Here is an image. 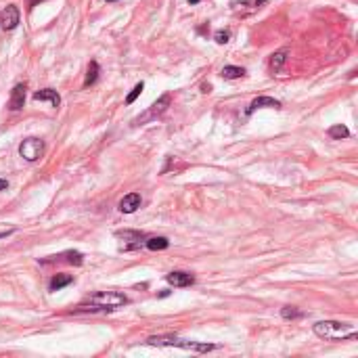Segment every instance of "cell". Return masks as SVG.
<instances>
[{
    "instance_id": "603a6c76",
    "label": "cell",
    "mask_w": 358,
    "mask_h": 358,
    "mask_svg": "<svg viewBox=\"0 0 358 358\" xmlns=\"http://www.w3.org/2000/svg\"><path fill=\"white\" fill-rule=\"evenodd\" d=\"M201 93L203 94H209V93H212V86H209V84H201Z\"/></svg>"
},
{
    "instance_id": "ba28073f",
    "label": "cell",
    "mask_w": 358,
    "mask_h": 358,
    "mask_svg": "<svg viewBox=\"0 0 358 358\" xmlns=\"http://www.w3.org/2000/svg\"><path fill=\"white\" fill-rule=\"evenodd\" d=\"M166 281L174 287H191L195 283V277L191 272H182V270H174L170 275H166Z\"/></svg>"
},
{
    "instance_id": "7402d4cb",
    "label": "cell",
    "mask_w": 358,
    "mask_h": 358,
    "mask_svg": "<svg viewBox=\"0 0 358 358\" xmlns=\"http://www.w3.org/2000/svg\"><path fill=\"white\" fill-rule=\"evenodd\" d=\"M216 42H218V44H226V42L230 40V32H226V30H218L216 32Z\"/></svg>"
},
{
    "instance_id": "9c48e42d",
    "label": "cell",
    "mask_w": 358,
    "mask_h": 358,
    "mask_svg": "<svg viewBox=\"0 0 358 358\" xmlns=\"http://www.w3.org/2000/svg\"><path fill=\"white\" fill-rule=\"evenodd\" d=\"M25 105V84H17L11 93V99H9V109L11 111H19L23 109Z\"/></svg>"
},
{
    "instance_id": "ffe728a7",
    "label": "cell",
    "mask_w": 358,
    "mask_h": 358,
    "mask_svg": "<svg viewBox=\"0 0 358 358\" xmlns=\"http://www.w3.org/2000/svg\"><path fill=\"white\" fill-rule=\"evenodd\" d=\"M143 88H145V84H143V82H138L136 86L132 88V93H130L128 96H126V105H132V103H134V101L138 99V96H140V93H143Z\"/></svg>"
},
{
    "instance_id": "8992f818",
    "label": "cell",
    "mask_w": 358,
    "mask_h": 358,
    "mask_svg": "<svg viewBox=\"0 0 358 358\" xmlns=\"http://www.w3.org/2000/svg\"><path fill=\"white\" fill-rule=\"evenodd\" d=\"M170 101H172V96H170V94L159 96V99L151 105V109L147 111V113H145L143 117H138L136 122H138V124H145V122H149V119H155L157 115H161V113H164V111H166L168 107H170Z\"/></svg>"
},
{
    "instance_id": "44dd1931",
    "label": "cell",
    "mask_w": 358,
    "mask_h": 358,
    "mask_svg": "<svg viewBox=\"0 0 358 358\" xmlns=\"http://www.w3.org/2000/svg\"><path fill=\"white\" fill-rule=\"evenodd\" d=\"M82 258L84 256L80 254V251H67V262L74 264V266H82V262H84Z\"/></svg>"
},
{
    "instance_id": "484cf974",
    "label": "cell",
    "mask_w": 358,
    "mask_h": 358,
    "mask_svg": "<svg viewBox=\"0 0 358 358\" xmlns=\"http://www.w3.org/2000/svg\"><path fill=\"white\" fill-rule=\"evenodd\" d=\"M266 2H268V0H256V6L260 9V6H262V4H266Z\"/></svg>"
},
{
    "instance_id": "2e32d148",
    "label": "cell",
    "mask_w": 358,
    "mask_h": 358,
    "mask_svg": "<svg viewBox=\"0 0 358 358\" xmlns=\"http://www.w3.org/2000/svg\"><path fill=\"white\" fill-rule=\"evenodd\" d=\"M220 75L224 80H237V78H243V75H245V69L237 67V65H226V67H222Z\"/></svg>"
},
{
    "instance_id": "d4e9b609",
    "label": "cell",
    "mask_w": 358,
    "mask_h": 358,
    "mask_svg": "<svg viewBox=\"0 0 358 358\" xmlns=\"http://www.w3.org/2000/svg\"><path fill=\"white\" fill-rule=\"evenodd\" d=\"M6 188H9V182L4 178H0V191H6Z\"/></svg>"
},
{
    "instance_id": "cb8c5ba5",
    "label": "cell",
    "mask_w": 358,
    "mask_h": 358,
    "mask_svg": "<svg viewBox=\"0 0 358 358\" xmlns=\"http://www.w3.org/2000/svg\"><path fill=\"white\" fill-rule=\"evenodd\" d=\"M9 235H13V228H6V230H0V239L9 237Z\"/></svg>"
},
{
    "instance_id": "30bf717a",
    "label": "cell",
    "mask_w": 358,
    "mask_h": 358,
    "mask_svg": "<svg viewBox=\"0 0 358 358\" xmlns=\"http://www.w3.org/2000/svg\"><path fill=\"white\" fill-rule=\"evenodd\" d=\"M264 107H272V109H281V103L277 99H272V96H258L249 103L247 107V115H251L256 109H264Z\"/></svg>"
},
{
    "instance_id": "277c9868",
    "label": "cell",
    "mask_w": 358,
    "mask_h": 358,
    "mask_svg": "<svg viewBox=\"0 0 358 358\" xmlns=\"http://www.w3.org/2000/svg\"><path fill=\"white\" fill-rule=\"evenodd\" d=\"M42 153H44V143L40 138H25L19 145V155L25 161H38Z\"/></svg>"
},
{
    "instance_id": "6da1fadb",
    "label": "cell",
    "mask_w": 358,
    "mask_h": 358,
    "mask_svg": "<svg viewBox=\"0 0 358 358\" xmlns=\"http://www.w3.org/2000/svg\"><path fill=\"white\" fill-rule=\"evenodd\" d=\"M314 335L320 339H329V341H343V339H356L358 331L352 322H339V320H319L317 325L312 327Z\"/></svg>"
},
{
    "instance_id": "5bb4252c",
    "label": "cell",
    "mask_w": 358,
    "mask_h": 358,
    "mask_svg": "<svg viewBox=\"0 0 358 358\" xmlns=\"http://www.w3.org/2000/svg\"><path fill=\"white\" fill-rule=\"evenodd\" d=\"M145 245H147V249H151V251H161V249L170 247V241H168L166 237H149V239H145Z\"/></svg>"
},
{
    "instance_id": "e0dca14e",
    "label": "cell",
    "mask_w": 358,
    "mask_h": 358,
    "mask_svg": "<svg viewBox=\"0 0 358 358\" xmlns=\"http://www.w3.org/2000/svg\"><path fill=\"white\" fill-rule=\"evenodd\" d=\"M99 80V63L96 61H90V65H88V74H86V80H84V88H88V86H93V84Z\"/></svg>"
},
{
    "instance_id": "d6986e66",
    "label": "cell",
    "mask_w": 358,
    "mask_h": 358,
    "mask_svg": "<svg viewBox=\"0 0 358 358\" xmlns=\"http://www.w3.org/2000/svg\"><path fill=\"white\" fill-rule=\"evenodd\" d=\"M329 136L331 138H346V136H350V130L343 124H335V126L329 128Z\"/></svg>"
},
{
    "instance_id": "4316f807",
    "label": "cell",
    "mask_w": 358,
    "mask_h": 358,
    "mask_svg": "<svg viewBox=\"0 0 358 358\" xmlns=\"http://www.w3.org/2000/svg\"><path fill=\"white\" fill-rule=\"evenodd\" d=\"M201 0H188V4H199Z\"/></svg>"
},
{
    "instance_id": "7c38bea8",
    "label": "cell",
    "mask_w": 358,
    "mask_h": 358,
    "mask_svg": "<svg viewBox=\"0 0 358 358\" xmlns=\"http://www.w3.org/2000/svg\"><path fill=\"white\" fill-rule=\"evenodd\" d=\"M34 101H48L53 107H59V105H61V96L57 94V90L44 88V90H38V93H34Z\"/></svg>"
},
{
    "instance_id": "4fadbf2b",
    "label": "cell",
    "mask_w": 358,
    "mask_h": 358,
    "mask_svg": "<svg viewBox=\"0 0 358 358\" xmlns=\"http://www.w3.org/2000/svg\"><path fill=\"white\" fill-rule=\"evenodd\" d=\"M72 283H74V277L72 275H65V272H61V275H55L51 279V283H48V289H51V291H59V289H63V287L72 285Z\"/></svg>"
},
{
    "instance_id": "8fae6325",
    "label": "cell",
    "mask_w": 358,
    "mask_h": 358,
    "mask_svg": "<svg viewBox=\"0 0 358 358\" xmlns=\"http://www.w3.org/2000/svg\"><path fill=\"white\" fill-rule=\"evenodd\" d=\"M138 207H140V195L138 193H128L122 201H119V212H124V214H132V212H136Z\"/></svg>"
},
{
    "instance_id": "7a4b0ae2",
    "label": "cell",
    "mask_w": 358,
    "mask_h": 358,
    "mask_svg": "<svg viewBox=\"0 0 358 358\" xmlns=\"http://www.w3.org/2000/svg\"><path fill=\"white\" fill-rule=\"evenodd\" d=\"M149 346H168V348H182V350H195V352H212L218 346L214 343H199V341H188V339H180V338H164V335H153V338L147 339Z\"/></svg>"
},
{
    "instance_id": "3957f363",
    "label": "cell",
    "mask_w": 358,
    "mask_h": 358,
    "mask_svg": "<svg viewBox=\"0 0 358 358\" xmlns=\"http://www.w3.org/2000/svg\"><path fill=\"white\" fill-rule=\"evenodd\" d=\"M86 301L93 306H99L101 310H115V308L128 304V298L119 291H94L86 298Z\"/></svg>"
},
{
    "instance_id": "83f0119b",
    "label": "cell",
    "mask_w": 358,
    "mask_h": 358,
    "mask_svg": "<svg viewBox=\"0 0 358 358\" xmlns=\"http://www.w3.org/2000/svg\"><path fill=\"white\" fill-rule=\"evenodd\" d=\"M107 2H117V0H107Z\"/></svg>"
},
{
    "instance_id": "5b68a950",
    "label": "cell",
    "mask_w": 358,
    "mask_h": 358,
    "mask_svg": "<svg viewBox=\"0 0 358 358\" xmlns=\"http://www.w3.org/2000/svg\"><path fill=\"white\" fill-rule=\"evenodd\" d=\"M17 25H19V9L15 4L4 6L2 13H0V27H2L4 32H11V30H15Z\"/></svg>"
},
{
    "instance_id": "52a82bcc",
    "label": "cell",
    "mask_w": 358,
    "mask_h": 358,
    "mask_svg": "<svg viewBox=\"0 0 358 358\" xmlns=\"http://www.w3.org/2000/svg\"><path fill=\"white\" fill-rule=\"evenodd\" d=\"M115 237L124 241V249H136V247H140V243L145 241V235L140 233V230H128V228L117 230Z\"/></svg>"
},
{
    "instance_id": "ac0fdd59",
    "label": "cell",
    "mask_w": 358,
    "mask_h": 358,
    "mask_svg": "<svg viewBox=\"0 0 358 358\" xmlns=\"http://www.w3.org/2000/svg\"><path fill=\"white\" fill-rule=\"evenodd\" d=\"M281 317H283L285 320H293V319H301L304 317V312L298 310L296 306H285L283 310H281Z\"/></svg>"
},
{
    "instance_id": "9a60e30c",
    "label": "cell",
    "mask_w": 358,
    "mask_h": 358,
    "mask_svg": "<svg viewBox=\"0 0 358 358\" xmlns=\"http://www.w3.org/2000/svg\"><path fill=\"white\" fill-rule=\"evenodd\" d=\"M285 61H287V51H285V48H283V51H277V53L270 57V63H268V65H270V72H272V74L281 72V67L285 65Z\"/></svg>"
}]
</instances>
